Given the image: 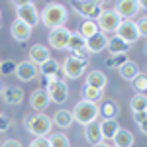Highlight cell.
<instances>
[{"mask_svg":"<svg viewBox=\"0 0 147 147\" xmlns=\"http://www.w3.org/2000/svg\"><path fill=\"white\" fill-rule=\"evenodd\" d=\"M14 69H16V61H4V63H0V75H4V77H8V75H14Z\"/></svg>","mask_w":147,"mask_h":147,"instance_id":"obj_34","label":"cell"},{"mask_svg":"<svg viewBox=\"0 0 147 147\" xmlns=\"http://www.w3.org/2000/svg\"><path fill=\"white\" fill-rule=\"evenodd\" d=\"M82 100L100 104V100H104V90H98V88H92V86L84 84V88H82Z\"/></svg>","mask_w":147,"mask_h":147,"instance_id":"obj_27","label":"cell"},{"mask_svg":"<svg viewBox=\"0 0 147 147\" xmlns=\"http://www.w3.org/2000/svg\"><path fill=\"white\" fill-rule=\"evenodd\" d=\"M94 147H112V145H108V143H104V141H100V143H96Z\"/></svg>","mask_w":147,"mask_h":147,"instance_id":"obj_45","label":"cell"},{"mask_svg":"<svg viewBox=\"0 0 147 147\" xmlns=\"http://www.w3.org/2000/svg\"><path fill=\"white\" fill-rule=\"evenodd\" d=\"M71 6H73V10L77 12L80 18L92 20V22H96L98 16L102 14V10H104L102 6L94 4L92 0H71Z\"/></svg>","mask_w":147,"mask_h":147,"instance_id":"obj_4","label":"cell"},{"mask_svg":"<svg viewBox=\"0 0 147 147\" xmlns=\"http://www.w3.org/2000/svg\"><path fill=\"white\" fill-rule=\"evenodd\" d=\"M134 82V88H136V92H139V94H145L147 90V77H145V73H139L136 79L131 80Z\"/></svg>","mask_w":147,"mask_h":147,"instance_id":"obj_32","label":"cell"},{"mask_svg":"<svg viewBox=\"0 0 147 147\" xmlns=\"http://www.w3.org/2000/svg\"><path fill=\"white\" fill-rule=\"evenodd\" d=\"M0 63H2V61H0Z\"/></svg>","mask_w":147,"mask_h":147,"instance_id":"obj_48","label":"cell"},{"mask_svg":"<svg viewBox=\"0 0 147 147\" xmlns=\"http://www.w3.org/2000/svg\"><path fill=\"white\" fill-rule=\"evenodd\" d=\"M98 32V26L96 22H92V20H84V22H80V28H79V34L86 39V37H90Z\"/></svg>","mask_w":147,"mask_h":147,"instance_id":"obj_31","label":"cell"},{"mask_svg":"<svg viewBox=\"0 0 147 147\" xmlns=\"http://www.w3.org/2000/svg\"><path fill=\"white\" fill-rule=\"evenodd\" d=\"M84 84L92 86V88H98V90H104L106 84H108V77L102 71H90L86 75V79H84Z\"/></svg>","mask_w":147,"mask_h":147,"instance_id":"obj_18","label":"cell"},{"mask_svg":"<svg viewBox=\"0 0 147 147\" xmlns=\"http://www.w3.org/2000/svg\"><path fill=\"white\" fill-rule=\"evenodd\" d=\"M129 108H131L134 112H145V110H147V98H145V94L136 92V94H134V98L129 100Z\"/></svg>","mask_w":147,"mask_h":147,"instance_id":"obj_30","label":"cell"},{"mask_svg":"<svg viewBox=\"0 0 147 147\" xmlns=\"http://www.w3.org/2000/svg\"><path fill=\"white\" fill-rule=\"evenodd\" d=\"M112 141H114V145H116V147H131V145H134V141H136V137H134V134H131L129 129H125V127H118V131L114 134Z\"/></svg>","mask_w":147,"mask_h":147,"instance_id":"obj_19","label":"cell"},{"mask_svg":"<svg viewBox=\"0 0 147 147\" xmlns=\"http://www.w3.org/2000/svg\"><path fill=\"white\" fill-rule=\"evenodd\" d=\"M136 24V30H137V34H139V37H145L147 35V18L145 16H141L137 22H134Z\"/></svg>","mask_w":147,"mask_h":147,"instance_id":"obj_35","label":"cell"},{"mask_svg":"<svg viewBox=\"0 0 147 147\" xmlns=\"http://www.w3.org/2000/svg\"><path fill=\"white\" fill-rule=\"evenodd\" d=\"M106 43H108V35L102 34V32H96L94 35L86 37V45H84V49H86L90 55L92 53H100V51L106 49Z\"/></svg>","mask_w":147,"mask_h":147,"instance_id":"obj_14","label":"cell"},{"mask_svg":"<svg viewBox=\"0 0 147 147\" xmlns=\"http://www.w3.org/2000/svg\"><path fill=\"white\" fill-rule=\"evenodd\" d=\"M30 106L34 108L35 112H43L47 106H49V96H47L45 88H35L30 94Z\"/></svg>","mask_w":147,"mask_h":147,"instance_id":"obj_17","label":"cell"},{"mask_svg":"<svg viewBox=\"0 0 147 147\" xmlns=\"http://www.w3.org/2000/svg\"><path fill=\"white\" fill-rule=\"evenodd\" d=\"M118 73H120V77H122L124 80H129V82H131L141 71H139L136 61H129V59H127V61H124V63L118 67Z\"/></svg>","mask_w":147,"mask_h":147,"instance_id":"obj_20","label":"cell"},{"mask_svg":"<svg viewBox=\"0 0 147 147\" xmlns=\"http://www.w3.org/2000/svg\"><path fill=\"white\" fill-rule=\"evenodd\" d=\"M120 22H122V18L114 12V8H110V10H102V14L96 20V26H98V32L108 35V34H116Z\"/></svg>","mask_w":147,"mask_h":147,"instance_id":"obj_5","label":"cell"},{"mask_svg":"<svg viewBox=\"0 0 147 147\" xmlns=\"http://www.w3.org/2000/svg\"><path fill=\"white\" fill-rule=\"evenodd\" d=\"M0 90H2V84H0Z\"/></svg>","mask_w":147,"mask_h":147,"instance_id":"obj_46","label":"cell"},{"mask_svg":"<svg viewBox=\"0 0 147 147\" xmlns=\"http://www.w3.org/2000/svg\"><path fill=\"white\" fill-rule=\"evenodd\" d=\"M47 141H49V145H51V147H71L69 137L65 136V134H61V131L51 134V136L47 137Z\"/></svg>","mask_w":147,"mask_h":147,"instance_id":"obj_29","label":"cell"},{"mask_svg":"<svg viewBox=\"0 0 147 147\" xmlns=\"http://www.w3.org/2000/svg\"><path fill=\"white\" fill-rule=\"evenodd\" d=\"M30 147H51V145H49L47 137H34L30 141Z\"/></svg>","mask_w":147,"mask_h":147,"instance_id":"obj_38","label":"cell"},{"mask_svg":"<svg viewBox=\"0 0 147 147\" xmlns=\"http://www.w3.org/2000/svg\"><path fill=\"white\" fill-rule=\"evenodd\" d=\"M53 124L57 125V127H61V129H67V127H71L73 125V114H71V110H65V108H61V110H57L55 114H53V120H51Z\"/></svg>","mask_w":147,"mask_h":147,"instance_id":"obj_23","label":"cell"},{"mask_svg":"<svg viewBox=\"0 0 147 147\" xmlns=\"http://www.w3.org/2000/svg\"><path fill=\"white\" fill-rule=\"evenodd\" d=\"M2 147H22V143H20L18 139H6V141L2 143Z\"/></svg>","mask_w":147,"mask_h":147,"instance_id":"obj_40","label":"cell"},{"mask_svg":"<svg viewBox=\"0 0 147 147\" xmlns=\"http://www.w3.org/2000/svg\"><path fill=\"white\" fill-rule=\"evenodd\" d=\"M86 65H88V63H84V61H77V59H73V57L69 55L67 59L63 61L61 69H63V73H65V79L77 80V79H80V77L84 75Z\"/></svg>","mask_w":147,"mask_h":147,"instance_id":"obj_7","label":"cell"},{"mask_svg":"<svg viewBox=\"0 0 147 147\" xmlns=\"http://www.w3.org/2000/svg\"><path fill=\"white\" fill-rule=\"evenodd\" d=\"M28 55H30V59L28 61H32L34 65H41V63H45L47 59L51 57V51H49V47L47 45H41V43H35V45L30 47V51H28Z\"/></svg>","mask_w":147,"mask_h":147,"instance_id":"obj_16","label":"cell"},{"mask_svg":"<svg viewBox=\"0 0 147 147\" xmlns=\"http://www.w3.org/2000/svg\"><path fill=\"white\" fill-rule=\"evenodd\" d=\"M28 2H32V0H12V4L18 8V6H24V4H28Z\"/></svg>","mask_w":147,"mask_h":147,"instance_id":"obj_41","label":"cell"},{"mask_svg":"<svg viewBox=\"0 0 147 147\" xmlns=\"http://www.w3.org/2000/svg\"><path fill=\"white\" fill-rule=\"evenodd\" d=\"M118 112H120V108L114 100H100L98 104V116L102 118H116Z\"/></svg>","mask_w":147,"mask_h":147,"instance_id":"obj_25","label":"cell"},{"mask_svg":"<svg viewBox=\"0 0 147 147\" xmlns=\"http://www.w3.org/2000/svg\"><path fill=\"white\" fill-rule=\"evenodd\" d=\"M14 75H16V79L22 80V82H30V80H35L39 77V67L34 65L32 61H22V63H16Z\"/></svg>","mask_w":147,"mask_h":147,"instance_id":"obj_8","label":"cell"},{"mask_svg":"<svg viewBox=\"0 0 147 147\" xmlns=\"http://www.w3.org/2000/svg\"><path fill=\"white\" fill-rule=\"evenodd\" d=\"M114 12L122 20H134L139 14V4H137V0H118Z\"/></svg>","mask_w":147,"mask_h":147,"instance_id":"obj_11","label":"cell"},{"mask_svg":"<svg viewBox=\"0 0 147 147\" xmlns=\"http://www.w3.org/2000/svg\"><path fill=\"white\" fill-rule=\"evenodd\" d=\"M67 20H69V10H67V6L61 4V2H49L45 8L39 12V22L45 24L49 30L65 26Z\"/></svg>","mask_w":147,"mask_h":147,"instance_id":"obj_1","label":"cell"},{"mask_svg":"<svg viewBox=\"0 0 147 147\" xmlns=\"http://www.w3.org/2000/svg\"><path fill=\"white\" fill-rule=\"evenodd\" d=\"M86 45V39L79 34V32H71V37L67 41V49L69 51H77V49H84Z\"/></svg>","mask_w":147,"mask_h":147,"instance_id":"obj_28","label":"cell"},{"mask_svg":"<svg viewBox=\"0 0 147 147\" xmlns=\"http://www.w3.org/2000/svg\"><path fill=\"white\" fill-rule=\"evenodd\" d=\"M71 57H73V59H77V61H84V63H88L90 53H88L86 49H77V51H71Z\"/></svg>","mask_w":147,"mask_h":147,"instance_id":"obj_36","label":"cell"},{"mask_svg":"<svg viewBox=\"0 0 147 147\" xmlns=\"http://www.w3.org/2000/svg\"><path fill=\"white\" fill-rule=\"evenodd\" d=\"M71 37V30H67V26H61V28H55V30H49V45L61 51V49H67V41Z\"/></svg>","mask_w":147,"mask_h":147,"instance_id":"obj_10","label":"cell"},{"mask_svg":"<svg viewBox=\"0 0 147 147\" xmlns=\"http://www.w3.org/2000/svg\"><path fill=\"white\" fill-rule=\"evenodd\" d=\"M32 30L34 28H30L26 22H22V20H14L12 22V26H10V34H12V37L16 39V41H20V43H24V41H28L30 37H32Z\"/></svg>","mask_w":147,"mask_h":147,"instance_id":"obj_13","label":"cell"},{"mask_svg":"<svg viewBox=\"0 0 147 147\" xmlns=\"http://www.w3.org/2000/svg\"><path fill=\"white\" fill-rule=\"evenodd\" d=\"M16 18L22 20V22H26L30 28H34V26L39 24V12H37L34 2H28V4L16 8Z\"/></svg>","mask_w":147,"mask_h":147,"instance_id":"obj_9","label":"cell"},{"mask_svg":"<svg viewBox=\"0 0 147 147\" xmlns=\"http://www.w3.org/2000/svg\"><path fill=\"white\" fill-rule=\"evenodd\" d=\"M71 114H73L75 122H79L80 125H86L94 120H98V104L88 100H79L75 104V108L71 110Z\"/></svg>","mask_w":147,"mask_h":147,"instance_id":"obj_3","label":"cell"},{"mask_svg":"<svg viewBox=\"0 0 147 147\" xmlns=\"http://www.w3.org/2000/svg\"><path fill=\"white\" fill-rule=\"evenodd\" d=\"M0 18H2V12H0Z\"/></svg>","mask_w":147,"mask_h":147,"instance_id":"obj_47","label":"cell"},{"mask_svg":"<svg viewBox=\"0 0 147 147\" xmlns=\"http://www.w3.org/2000/svg\"><path fill=\"white\" fill-rule=\"evenodd\" d=\"M51 116H47L43 112H35L24 118V127L32 134L34 137H47L51 131Z\"/></svg>","mask_w":147,"mask_h":147,"instance_id":"obj_2","label":"cell"},{"mask_svg":"<svg viewBox=\"0 0 147 147\" xmlns=\"http://www.w3.org/2000/svg\"><path fill=\"white\" fill-rule=\"evenodd\" d=\"M92 2H94V4H98V6H102V8H104V4H108L110 0H92Z\"/></svg>","mask_w":147,"mask_h":147,"instance_id":"obj_42","label":"cell"},{"mask_svg":"<svg viewBox=\"0 0 147 147\" xmlns=\"http://www.w3.org/2000/svg\"><path fill=\"white\" fill-rule=\"evenodd\" d=\"M39 73H41L43 77H51V75H57V73H61V63L49 57L45 63H41V65H39Z\"/></svg>","mask_w":147,"mask_h":147,"instance_id":"obj_26","label":"cell"},{"mask_svg":"<svg viewBox=\"0 0 147 147\" xmlns=\"http://www.w3.org/2000/svg\"><path fill=\"white\" fill-rule=\"evenodd\" d=\"M139 131L145 136V134H147V124H139Z\"/></svg>","mask_w":147,"mask_h":147,"instance_id":"obj_44","label":"cell"},{"mask_svg":"<svg viewBox=\"0 0 147 147\" xmlns=\"http://www.w3.org/2000/svg\"><path fill=\"white\" fill-rule=\"evenodd\" d=\"M84 137H86V141H88L90 145H96V143L104 141V139H102V134H100L98 120H94V122H90V124L84 125Z\"/></svg>","mask_w":147,"mask_h":147,"instance_id":"obj_22","label":"cell"},{"mask_svg":"<svg viewBox=\"0 0 147 147\" xmlns=\"http://www.w3.org/2000/svg\"><path fill=\"white\" fill-rule=\"evenodd\" d=\"M137 4H139V10L147 8V0H137Z\"/></svg>","mask_w":147,"mask_h":147,"instance_id":"obj_43","label":"cell"},{"mask_svg":"<svg viewBox=\"0 0 147 147\" xmlns=\"http://www.w3.org/2000/svg\"><path fill=\"white\" fill-rule=\"evenodd\" d=\"M98 125H100V134H102V139H112L114 134L118 131V120L116 118H102L100 122H98Z\"/></svg>","mask_w":147,"mask_h":147,"instance_id":"obj_21","label":"cell"},{"mask_svg":"<svg viewBox=\"0 0 147 147\" xmlns=\"http://www.w3.org/2000/svg\"><path fill=\"white\" fill-rule=\"evenodd\" d=\"M124 61H127V55H125V53H122V55H110L108 59H106V65H108V67H116V69H118Z\"/></svg>","mask_w":147,"mask_h":147,"instance_id":"obj_33","label":"cell"},{"mask_svg":"<svg viewBox=\"0 0 147 147\" xmlns=\"http://www.w3.org/2000/svg\"><path fill=\"white\" fill-rule=\"evenodd\" d=\"M10 125H12L10 116H6V114H2V112H0V134L8 131V129H10Z\"/></svg>","mask_w":147,"mask_h":147,"instance_id":"obj_37","label":"cell"},{"mask_svg":"<svg viewBox=\"0 0 147 147\" xmlns=\"http://www.w3.org/2000/svg\"><path fill=\"white\" fill-rule=\"evenodd\" d=\"M45 92H47V96H49V102L63 104V102L69 98V84H67V80H55V82L47 84Z\"/></svg>","mask_w":147,"mask_h":147,"instance_id":"obj_6","label":"cell"},{"mask_svg":"<svg viewBox=\"0 0 147 147\" xmlns=\"http://www.w3.org/2000/svg\"><path fill=\"white\" fill-rule=\"evenodd\" d=\"M134 120H136V124H145V120H147V110L145 112H134Z\"/></svg>","mask_w":147,"mask_h":147,"instance_id":"obj_39","label":"cell"},{"mask_svg":"<svg viewBox=\"0 0 147 147\" xmlns=\"http://www.w3.org/2000/svg\"><path fill=\"white\" fill-rule=\"evenodd\" d=\"M106 49H108L110 55H122L125 51H129V43H125L124 39H120L118 35H114V37H108Z\"/></svg>","mask_w":147,"mask_h":147,"instance_id":"obj_24","label":"cell"},{"mask_svg":"<svg viewBox=\"0 0 147 147\" xmlns=\"http://www.w3.org/2000/svg\"><path fill=\"white\" fill-rule=\"evenodd\" d=\"M0 100L10 104V106H18L24 100V90L20 86H4L0 90Z\"/></svg>","mask_w":147,"mask_h":147,"instance_id":"obj_15","label":"cell"},{"mask_svg":"<svg viewBox=\"0 0 147 147\" xmlns=\"http://www.w3.org/2000/svg\"><path fill=\"white\" fill-rule=\"evenodd\" d=\"M116 35L120 37V39H124L125 43H136L137 39H139V34H137L136 30V24L131 22V20H122L120 26H118V30H116Z\"/></svg>","mask_w":147,"mask_h":147,"instance_id":"obj_12","label":"cell"}]
</instances>
